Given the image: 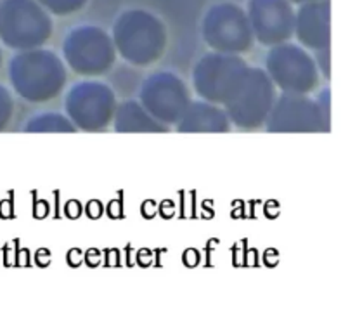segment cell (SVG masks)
Returning <instances> with one entry per match:
<instances>
[{
  "instance_id": "6da1fadb",
  "label": "cell",
  "mask_w": 355,
  "mask_h": 319,
  "mask_svg": "<svg viewBox=\"0 0 355 319\" xmlns=\"http://www.w3.org/2000/svg\"><path fill=\"white\" fill-rule=\"evenodd\" d=\"M66 80L64 61L49 49L17 51L9 62L12 90L28 103L42 104L55 99L64 90Z\"/></svg>"
},
{
  "instance_id": "7a4b0ae2",
  "label": "cell",
  "mask_w": 355,
  "mask_h": 319,
  "mask_svg": "<svg viewBox=\"0 0 355 319\" xmlns=\"http://www.w3.org/2000/svg\"><path fill=\"white\" fill-rule=\"evenodd\" d=\"M116 54L132 66H151L165 54L166 28L159 17L144 9L121 12L111 33Z\"/></svg>"
},
{
  "instance_id": "3957f363",
  "label": "cell",
  "mask_w": 355,
  "mask_h": 319,
  "mask_svg": "<svg viewBox=\"0 0 355 319\" xmlns=\"http://www.w3.org/2000/svg\"><path fill=\"white\" fill-rule=\"evenodd\" d=\"M329 89H324L318 99L309 94H284L276 97L263 127L276 134H312L329 132L331 128Z\"/></svg>"
},
{
  "instance_id": "277c9868",
  "label": "cell",
  "mask_w": 355,
  "mask_h": 319,
  "mask_svg": "<svg viewBox=\"0 0 355 319\" xmlns=\"http://www.w3.org/2000/svg\"><path fill=\"white\" fill-rule=\"evenodd\" d=\"M51 14L37 0H3L0 3V40L12 51L44 47L52 37Z\"/></svg>"
},
{
  "instance_id": "5b68a950",
  "label": "cell",
  "mask_w": 355,
  "mask_h": 319,
  "mask_svg": "<svg viewBox=\"0 0 355 319\" xmlns=\"http://www.w3.org/2000/svg\"><path fill=\"white\" fill-rule=\"evenodd\" d=\"M116 55L111 35L94 24L75 26L68 31L62 42L64 64L73 73L85 78H94L110 71Z\"/></svg>"
},
{
  "instance_id": "8992f818",
  "label": "cell",
  "mask_w": 355,
  "mask_h": 319,
  "mask_svg": "<svg viewBox=\"0 0 355 319\" xmlns=\"http://www.w3.org/2000/svg\"><path fill=\"white\" fill-rule=\"evenodd\" d=\"M276 97L277 89L266 69L248 66L238 89L222 107L227 113L231 125L243 130H255L263 127Z\"/></svg>"
},
{
  "instance_id": "52a82bcc",
  "label": "cell",
  "mask_w": 355,
  "mask_h": 319,
  "mask_svg": "<svg viewBox=\"0 0 355 319\" xmlns=\"http://www.w3.org/2000/svg\"><path fill=\"white\" fill-rule=\"evenodd\" d=\"M266 71L276 89L284 94H312L321 80L311 51L290 42L269 49Z\"/></svg>"
},
{
  "instance_id": "ba28073f",
  "label": "cell",
  "mask_w": 355,
  "mask_h": 319,
  "mask_svg": "<svg viewBox=\"0 0 355 319\" xmlns=\"http://www.w3.org/2000/svg\"><path fill=\"white\" fill-rule=\"evenodd\" d=\"M116 94L99 80H83L66 92L64 111L76 130L101 132L111 123L116 110Z\"/></svg>"
},
{
  "instance_id": "9c48e42d",
  "label": "cell",
  "mask_w": 355,
  "mask_h": 319,
  "mask_svg": "<svg viewBox=\"0 0 355 319\" xmlns=\"http://www.w3.org/2000/svg\"><path fill=\"white\" fill-rule=\"evenodd\" d=\"M201 35L211 51L225 54L241 55L255 44L246 10L232 2L215 3L207 10Z\"/></svg>"
},
{
  "instance_id": "30bf717a",
  "label": "cell",
  "mask_w": 355,
  "mask_h": 319,
  "mask_svg": "<svg viewBox=\"0 0 355 319\" xmlns=\"http://www.w3.org/2000/svg\"><path fill=\"white\" fill-rule=\"evenodd\" d=\"M248 62L239 54L208 52L193 69V87L198 97L224 106L245 76Z\"/></svg>"
},
{
  "instance_id": "8fae6325",
  "label": "cell",
  "mask_w": 355,
  "mask_h": 319,
  "mask_svg": "<svg viewBox=\"0 0 355 319\" xmlns=\"http://www.w3.org/2000/svg\"><path fill=\"white\" fill-rule=\"evenodd\" d=\"M139 103L153 118L173 127L191 103L186 82L172 71H156L142 82Z\"/></svg>"
},
{
  "instance_id": "7c38bea8",
  "label": "cell",
  "mask_w": 355,
  "mask_h": 319,
  "mask_svg": "<svg viewBox=\"0 0 355 319\" xmlns=\"http://www.w3.org/2000/svg\"><path fill=\"white\" fill-rule=\"evenodd\" d=\"M246 16L253 37L263 47L283 44L293 37L295 9L290 0H250Z\"/></svg>"
},
{
  "instance_id": "4fadbf2b",
  "label": "cell",
  "mask_w": 355,
  "mask_h": 319,
  "mask_svg": "<svg viewBox=\"0 0 355 319\" xmlns=\"http://www.w3.org/2000/svg\"><path fill=\"white\" fill-rule=\"evenodd\" d=\"M293 35L307 51H321L331 45V2L312 0L295 10Z\"/></svg>"
},
{
  "instance_id": "5bb4252c",
  "label": "cell",
  "mask_w": 355,
  "mask_h": 319,
  "mask_svg": "<svg viewBox=\"0 0 355 319\" xmlns=\"http://www.w3.org/2000/svg\"><path fill=\"white\" fill-rule=\"evenodd\" d=\"M231 120L220 104L208 101H193L175 123L177 132L182 134H222L231 130Z\"/></svg>"
},
{
  "instance_id": "9a60e30c",
  "label": "cell",
  "mask_w": 355,
  "mask_h": 319,
  "mask_svg": "<svg viewBox=\"0 0 355 319\" xmlns=\"http://www.w3.org/2000/svg\"><path fill=\"white\" fill-rule=\"evenodd\" d=\"M113 127L121 134H158V132H166L168 127L159 123L156 118L146 111L139 101L128 99L123 103L116 104V110L113 114Z\"/></svg>"
},
{
  "instance_id": "2e32d148",
  "label": "cell",
  "mask_w": 355,
  "mask_h": 319,
  "mask_svg": "<svg viewBox=\"0 0 355 319\" xmlns=\"http://www.w3.org/2000/svg\"><path fill=\"white\" fill-rule=\"evenodd\" d=\"M24 132L30 134H42V132H76V127L71 123L66 114L55 113V111H44L40 114H35L24 125Z\"/></svg>"
},
{
  "instance_id": "e0dca14e",
  "label": "cell",
  "mask_w": 355,
  "mask_h": 319,
  "mask_svg": "<svg viewBox=\"0 0 355 319\" xmlns=\"http://www.w3.org/2000/svg\"><path fill=\"white\" fill-rule=\"evenodd\" d=\"M37 2L49 14H54V16H69V14H75L80 9H83L89 0H37Z\"/></svg>"
},
{
  "instance_id": "ac0fdd59",
  "label": "cell",
  "mask_w": 355,
  "mask_h": 319,
  "mask_svg": "<svg viewBox=\"0 0 355 319\" xmlns=\"http://www.w3.org/2000/svg\"><path fill=\"white\" fill-rule=\"evenodd\" d=\"M14 113V99L12 94L9 92V89L3 85H0V130L7 127L12 120Z\"/></svg>"
},
{
  "instance_id": "d6986e66",
  "label": "cell",
  "mask_w": 355,
  "mask_h": 319,
  "mask_svg": "<svg viewBox=\"0 0 355 319\" xmlns=\"http://www.w3.org/2000/svg\"><path fill=\"white\" fill-rule=\"evenodd\" d=\"M315 66H318L319 73L326 78L331 76V61H329V47L328 49H321V51H315Z\"/></svg>"
},
{
  "instance_id": "ffe728a7",
  "label": "cell",
  "mask_w": 355,
  "mask_h": 319,
  "mask_svg": "<svg viewBox=\"0 0 355 319\" xmlns=\"http://www.w3.org/2000/svg\"><path fill=\"white\" fill-rule=\"evenodd\" d=\"M291 3H298V6H300V3H305V2H312V0H290Z\"/></svg>"
},
{
  "instance_id": "44dd1931",
  "label": "cell",
  "mask_w": 355,
  "mask_h": 319,
  "mask_svg": "<svg viewBox=\"0 0 355 319\" xmlns=\"http://www.w3.org/2000/svg\"><path fill=\"white\" fill-rule=\"evenodd\" d=\"M2 58H3V55H2V49H0V66H2Z\"/></svg>"
}]
</instances>
